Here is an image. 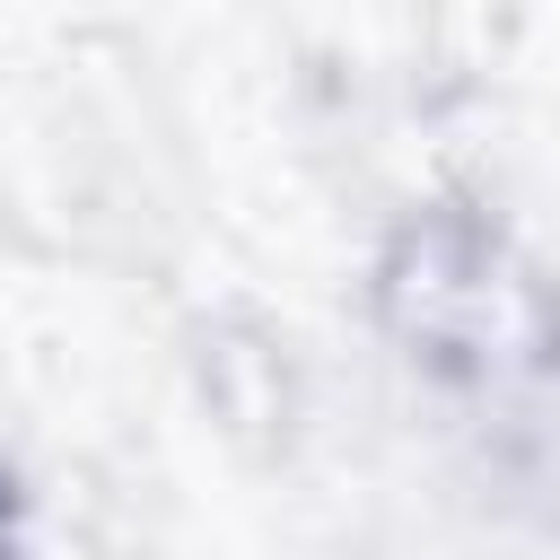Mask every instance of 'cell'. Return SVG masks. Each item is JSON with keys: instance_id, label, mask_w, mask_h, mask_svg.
<instances>
[{"instance_id": "6da1fadb", "label": "cell", "mask_w": 560, "mask_h": 560, "mask_svg": "<svg viewBox=\"0 0 560 560\" xmlns=\"http://www.w3.org/2000/svg\"><path fill=\"white\" fill-rule=\"evenodd\" d=\"M0 560H9V481H0Z\"/></svg>"}]
</instances>
